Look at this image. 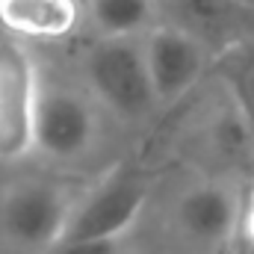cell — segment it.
<instances>
[{"instance_id": "cell-1", "label": "cell", "mask_w": 254, "mask_h": 254, "mask_svg": "<svg viewBox=\"0 0 254 254\" xmlns=\"http://www.w3.org/2000/svg\"><path fill=\"white\" fill-rule=\"evenodd\" d=\"M86 80L92 92L119 116L139 119L157 107V95L148 77L142 39L101 36L86 54Z\"/></svg>"}, {"instance_id": "cell-2", "label": "cell", "mask_w": 254, "mask_h": 254, "mask_svg": "<svg viewBox=\"0 0 254 254\" xmlns=\"http://www.w3.org/2000/svg\"><path fill=\"white\" fill-rule=\"evenodd\" d=\"M145 201V178L130 166H119L110 175H104L80 204L71 207L68 225L60 240H125V234L139 219Z\"/></svg>"}, {"instance_id": "cell-3", "label": "cell", "mask_w": 254, "mask_h": 254, "mask_svg": "<svg viewBox=\"0 0 254 254\" xmlns=\"http://www.w3.org/2000/svg\"><path fill=\"white\" fill-rule=\"evenodd\" d=\"M39 86L27 51L0 42V163H12L33 148Z\"/></svg>"}, {"instance_id": "cell-4", "label": "cell", "mask_w": 254, "mask_h": 254, "mask_svg": "<svg viewBox=\"0 0 254 254\" xmlns=\"http://www.w3.org/2000/svg\"><path fill=\"white\" fill-rule=\"evenodd\" d=\"M71 201L65 192L45 181L15 184L0 201V231L24 249H51L63 237Z\"/></svg>"}, {"instance_id": "cell-5", "label": "cell", "mask_w": 254, "mask_h": 254, "mask_svg": "<svg viewBox=\"0 0 254 254\" xmlns=\"http://www.w3.org/2000/svg\"><path fill=\"white\" fill-rule=\"evenodd\" d=\"M160 24L198 39L216 60L254 36L252 0H154Z\"/></svg>"}, {"instance_id": "cell-6", "label": "cell", "mask_w": 254, "mask_h": 254, "mask_svg": "<svg viewBox=\"0 0 254 254\" xmlns=\"http://www.w3.org/2000/svg\"><path fill=\"white\" fill-rule=\"evenodd\" d=\"M142 51H145V65L157 104H172L184 98L201 80L207 63L213 60V54L198 39H192L190 33L172 24L151 27L142 36Z\"/></svg>"}, {"instance_id": "cell-7", "label": "cell", "mask_w": 254, "mask_h": 254, "mask_svg": "<svg viewBox=\"0 0 254 254\" xmlns=\"http://www.w3.org/2000/svg\"><path fill=\"white\" fill-rule=\"evenodd\" d=\"M95 139V116L89 104L63 86H39L36 104V127H33V148L45 151L48 157H77Z\"/></svg>"}, {"instance_id": "cell-8", "label": "cell", "mask_w": 254, "mask_h": 254, "mask_svg": "<svg viewBox=\"0 0 254 254\" xmlns=\"http://www.w3.org/2000/svg\"><path fill=\"white\" fill-rule=\"evenodd\" d=\"M243 222V204L237 192L219 181L198 184L178 201V225L198 246H222Z\"/></svg>"}, {"instance_id": "cell-9", "label": "cell", "mask_w": 254, "mask_h": 254, "mask_svg": "<svg viewBox=\"0 0 254 254\" xmlns=\"http://www.w3.org/2000/svg\"><path fill=\"white\" fill-rule=\"evenodd\" d=\"M77 0H0V21L15 36L63 39L77 27Z\"/></svg>"}, {"instance_id": "cell-10", "label": "cell", "mask_w": 254, "mask_h": 254, "mask_svg": "<svg viewBox=\"0 0 254 254\" xmlns=\"http://www.w3.org/2000/svg\"><path fill=\"white\" fill-rule=\"evenodd\" d=\"M86 12L95 30L113 39H142L160 24L154 0H86Z\"/></svg>"}, {"instance_id": "cell-11", "label": "cell", "mask_w": 254, "mask_h": 254, "mask_svg": "<svg viewBox=\"0 0 254 254\" xmlns=\"http://www.w3.org/2000/svg\"><path fill=\"white\" fill-rule=\"evenodd\" d=\"M222 83L231 95V107L240 116L254 148V36L219 57Z\"/></svg>"}, {"instance_id": "cell-12", "label": "cell", "mask_w": 254, "mask_h": 254, "mask_svg": "<svg viewBox=\"0 0 254 254\" xmlns=\"http://www.w3.org/2000/svg\"><path fill=\"white\" fill-rule=\"evenodd\" d=\"M45 254H125V240H60Z\"/></svg>"}, {"instance_id": "cell-13", "label": "cell", "mask_w": 254, "mask_h": 254, "mask_svg": "<svg viewBox=\"0 0 254 254\" xmlns=\"http://www.w3.org/2000/svg\"><path fill=\"white\" fill-rule=\"evenodd\" d=\"M240 228H243V234L249 237V243L254 246V187H252V192L246 195V204H243V222H240Z\"/></svg>"}, {"instance_id": "cell-14", "label": "cell", "mask_w": 254, "mask_h": 254, "mask_svg": "<svg viewBox=\"0 0 254 254\" xmlns=\"http://www.w3.org/2000/svg\"><path fill=\"white\" fill-rule=\"evenodd\" d=\"M252 3H254V0H252Z\"/></svg>"}]
</instances>
